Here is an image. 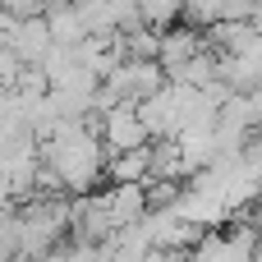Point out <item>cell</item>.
<instances>
[{
	"mask_svg": "<svg viewBox=\"0 0 262 262\" xmlns=\"http://www.w3.org/2000/svg\"><path fill=\"white\" fill-rule=\"evenodd\" d=\"M97 134H101L106 152H129V147H143L147 143V124H143V115H138L134 101H120V106L101 111Z\"/></svg>",
	"mask_w": 262,
	"mask_h": 262,
	"instance_id": "1",
	"label": "cell"
},
{
	"mask_svg": "<svg viewBox=\"0 0 262 262\" xmlns=\"http://www.w3.org/2000/svg\"><path fill=\"white\" fill-rule=\"evenodd\" d=\"M0 41H5V46H14L23 64H41V55L51 51V23H46V14L18 18V23H14Z\"/></svg>",
	"mask_w": 262,
	"mask_h": 262,
	"instance_id": "2",
	"label": "cell"
},
{
	"mask_svg": "<svg viewBox=\"0 0 262 262\" xmlns=\"http://www.w3.org/2000/svg\"><path fill=\"white\" fill-rule=\"evenodd\" d=\"M203 46H207L203 28H189V23H170V28L161 32V41H157V60H161V69H175L180 60L198 55Z\"/></svg>",
	"mask_w": 262,
	"mask_h": 262,
	"instance_id": "3",
	"label": "cell"
},
{
	"mask_svg": "<svg viewBox=\"0 0 262 262\" xmlns=\"http://www.w3.org/2000/svg\"><path fill=\"white\" fill-rule=\"evenodd\" d=\"M106 207H111L115 230H120V226H134V221L147 216V189H143V184H111V189H106Z\"/></svg>",
	"mask_w": 262,
	"mask_h": 262,
	"instance_id": "4",
	"label": "cell"
},
{
	"mask_svg": "<svg viewBox=\"0 0 262 262\" xmlns=\"http://www.w3.org/2000/svg\"><path fill=\"white\" fill-rule=\"evenodd\" d=\"M147 143L143 147H129V152H111L106 157V180L111 184H143L147 180Z\"/></svg>",
	"mask_w": 262,
	"mask_h": 262,
	"instance_id": "5",
	"label": "cell"
},
{
	"mask_svg": "<svg viewBox=\"0 0 262 262\" xmlns=\"http://www.w3.org/2000/svg\"><path fill=\"white\" fill-rule=\"evenodd\" d=\"M180 9L184 0H138V23L152 32H166L170 23H180Z\"/></svg>",
	"mask_w": 262,
	"mask_h": 262,
	"instance_id": "6",
	"label": "cell"
},
{
	"mask_svg": "<svg viewBox=\"0 0 262 262\" xmlns=\"http://www.w3.org/2000/svg\"><path fill=\"white\" fill-rule=\"evenodd\" d=\"M18 69H23V60H18V51L0 41V88H14V78H18Z\"/></svg>",
	"mask_w": 262,
	"mask_h": 262,
	"instance_id": "7",
	"label": "cell"
},
{
	"mask_svg": "<svg viewBox=\"0 0 262 262\" xmlns=\"http://www.w3.org/2000/svg\"><path fill=\"white\" fill-rule=\"evenodd\" d=\"M249 111H253V129L262 134V88H253V92H249Z\"/></svg>",
	"mask_w": 262,
	"mask_h": 262,
	"instance_id": "8",
	"label": "cell"
}]
</instances>
